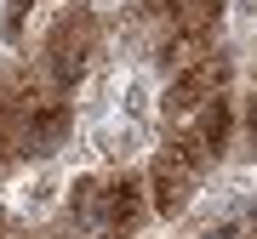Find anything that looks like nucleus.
I'll list each match as a JSON object with an SVG mask.
<instances>
[{
  "label": "nucleus",
  "instance_id": "obj_1",
  "mask_svg": "<svg viewBox=\"0 0 257 239\" xmlns=\"http://www.w3.org/2000/svg\"><path fill=\"white\" fill-rule=\"evenodd\" d=\"M69 166L63 160H46V166H23L18 171V182H12V205H18V222L23 228H46V222L63 216V205H69Z\"/></svg>",
  "mask_w": 257,
  "mask_h": 239
},
{
  "label": "nucleus",
  "instance_id": "obj_2",
  "mask_svg": "<svg viewBox=\"0 0 257 239\" xmlns=\"http://www.w3.org/2000/svg\"><path fill=\"white\" fill-rule=\"evenodd\" d=\"M114 120L160 131V74H155V68H126L120 97H114Z\"/></svg>",
  "mask_w": 257,
  "mask_h": 239
}]
</instances>
